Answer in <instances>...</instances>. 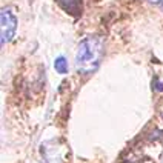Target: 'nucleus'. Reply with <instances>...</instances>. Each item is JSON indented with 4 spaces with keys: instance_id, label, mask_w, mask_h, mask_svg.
Listing matches in <instances>:
<instances>
[{
    "instance_id": "1",
    "label": "nucleus",
    "mask_w": 163,
    "mask_h": 163,
    "mask_svg": "<svg viewBox=\"0 0 163 163\" xmlns=\"http://www.w3.org/2000/svg\"><path fill=\"white\" fill-rule=\"evenodd\" d=\"M103 55V40L100 37H86L80 42L77 55H76V65L79 68L80 74H91L95 73L100 60Z\"/></svg>"
},
{
    "instance_id": "2",
    "label": "nucleus",
    "mask_w": 163,
    "mask_h": 163,
    "mask_svg": "<svg viewBox=\"0 0 163 163\" xmlns=\"http://www.w3.org/2000/svg\"><path fill=\"white\" fill-rule=\"evenodd\" d=\"M0 23H2V36H0V42L2 45H6L8 42L15 34L17 29V17L14 15V12L9 8H3L2 14H0Z\"/></svg>"
},
{
    "instance_id": "3",
    "label": "nucleus",
    "mask_w": 163,
    "mask_h": 163,
    "mask_svg": "<svg viewBox=\"0 0 163 163\" xmlns=\"http://www.w3.org/2000/svg\"><path fill=\"white\" fill-rule=\"evenodd\" d=\"M59 5L74 17H79L82 12V0H57Z\"/></svg>"
},
{
    "instance_id": "4",
    "label": "nucleus",
    "mask_w": 163,
    "mask_h": 163,
    "mask_svg": "<svg viewBox=\"0 0 163 163\" xmlns=\"http://www.w3.org/2000/svg\"><path fill=\"white\" fill-rule=\"evenodd\" d=\"M54 68L57 69L59 74H66L68 73V60L65 55H59L54 62Z\"/></svg>"
},
{
    "instance_id": "5",
    "label": "nucleus",
    "mask_w": 163,
    "mask_h": 163,
    "mask_svg": "<svg viewBox=\"0 0 163 163\" xmlns=\"http://www.w3.org/2000/svg\"><path fill=\"white\" fill-rule=\"evenodd\" d=\"M152 88H154V91L156 92H163V82L160 80H154V83H152Z\"/></svg>"
},
{
    "instance_id": "6",
    "label": "nucleus",
    "mask_w": 163,
    "mask_h": 163,
    "mask_svg": "<svg viewBox=\"0 0 163 163\" xmlns=\"http://www.w3.org/2000/svg\"><path fill=\"white\" fill-rule=\"evenodd\" d=\"M148 2H151V3H154V5H160V3H163V0H148Z\"/></svg>"
},
{
    "instance_id": "7",
    "label": "nucleus",
    "mask_w": 163,
    "mask_h": 163,
    "mask_svg": "<svg viewBox=\"0 0 163 163\" xmlns=\"http://www.w3.org/2000/svg\"><path fill=\"white\" fill-rule=\"evenodd\" d=\"M162 119H163V112H162Z\"/></svg>"
}]
</instances>
